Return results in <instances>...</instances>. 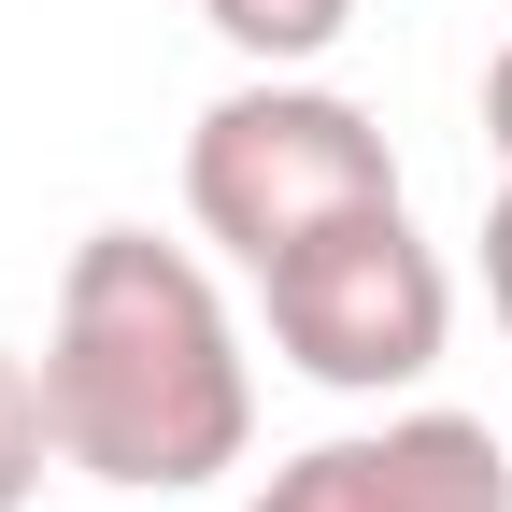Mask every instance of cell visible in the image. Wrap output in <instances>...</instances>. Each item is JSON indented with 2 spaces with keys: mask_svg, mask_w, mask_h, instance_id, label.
Listing matches in <instances>:
<instances>
[{
  "mask_svg": "<svg viewBox=\"0 0 512 512\" xmlns=\"http://www.w3.org/2000/svg\"><path fill=\"white\" fill-rule=\"evenodd\" d=\"M43 413H57V470H86L114 498H185L242 470L256 356L214 271L157 228H86L57 271V328H43Z\"/></svg>",
  "mask_w": 512,
  "mask_h": 512,
  "instance_id": "obj_1",
  "label": "cell"
},
{
  "mask_svg": "<svg viewBox=\"0 0 512 512\" xmlns=\"http://www.w3.org/2000/svg\"><path fill=\"white\" fill-rule=\"evenodd\" d=\"M370 200H399V143L313 72H242L200 128H185V214H200L214 256L271 271L285 242L342 228Z\"/></svg>",
  "mask_w": 512,
  "mask_h": 512,
  "instance_id": "obj_2",
  "label": "cell"
},
{
  "mask_svg": "<svg viewBox=\"0 0 512 512\" xmlns=\"http://www.w3.org/2000/svg\"><path fill=\"white\" fill-rule=\"evenodd\" d=\"M256 313H271L285 370H313L328 399H413L456 342V271H441V242H413L399 200H370L342 228L285 242L256 271Z\"/></svg>",
  "mask_w": 512,
  "mask_h": 512,
  "instance_id": "obj_3",
  "label": "cell"
},
{
  "mask_svg": "<svg viewBox=\"0 0 512 512\" xmlns=\"http://www.w3.org/2000/svg\"><path fill=\"white\" fill-rule=\"evenodd\" d=\"M285 512H512V441L484 413H384L271 470Z\"/></svg>",
  "mask_w": 512,
  "mask_h": 512,
  "instance_id": "obj_4",
  "label": "cell"
},
{
  "mask_svg": "<svg viewBox=\"0 0 512 512\" xmlns=\"http://www.w3.org/2000/svg\"><path fill=\"white\" fill-rule=\"evenodd\" d=\"M200 29L242 57V72H313V57L356 29V0H200Z\"/></svg>",
  "mask_w": 512,
  "mask_h": 512,
  "instance_id": "obj_5",
  "label": "cell"
},
{
  "mask_svg": "<svg viewBox=\"0 0 512 512\" xmlns=\"http://www.w3.org/2000/svg\"><path fill=\"white\" fill-rule=\"evenodd\" d=\"M43 456H57V413H43V370L0 356V512L43 498Z\"/></svg>",
  "mask_w": 512,
  "mask_h": 512,
  "instance_id": "obj_6",
  "label": "cell"
},
{
  "mask_svg": "<svg viewBox=\"0 0 512 512\" xmlns=\"http://www.w3.org/2000/svg\"><path fill=\"white\" fill-rule=\"evenodd\" d=\"M484 299H498V328H512V171H498V200H484Z\"/></svg>",
  "mask_w": 512,
  "mask_h": 512,
  "instance_id": "obj_7",
  "label": "cell"
},
{
  "mask_svg": "<svg viewBox=\"0 0 512 512\" xmlns=\"http://www.w3.org/2000/svg\"><path fill=\"white\" fill-rule=\"evenodd\" d=\"M484 143H498V171H512V43L484 57Z\"/></svg>",
  "mask_w": 512,
  "mask_h": 512,
  "instance_id": "obj_8",
  "label": "cell"
},
{
  "mask_svg": "<svg viewBox=\"0 0 512 512\" xmlns=\"http://www.w3.org/2000/svg\"><path fill=\"white\" fill-rule=\"evenodd\" d=\"M242 512H285V498H271V484H256V498H242Z\"/></svg>",
  "mask_w": 512,
  "mask_h": 512,
  "instance_id": "obj_9",
  "label": "cell"
}]
</instances>
